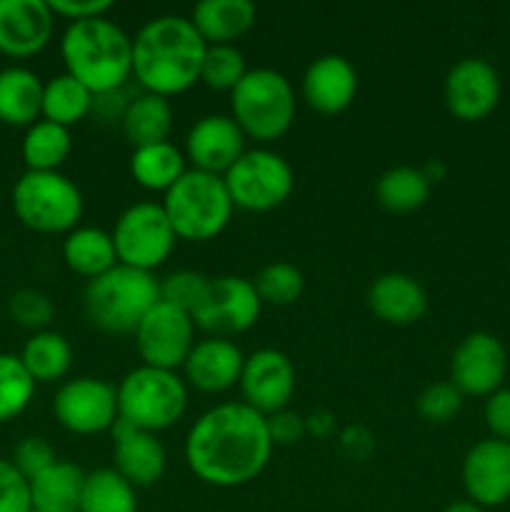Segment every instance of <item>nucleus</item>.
<instances>
[{"label": "nucleus", "mask_w": 510, "mask_h": 512, "mask_svg": "<svg viewBox=\"0 0 510 512\" xmlns=\"http://www.w3.org/2000/svg\"><path fill=\"white\" fill-rule=\"evenodd\" d=\"M245 55L235 45H208L200 65V83L210 90H233L248 73Z\"/></svg>", "instance_id": "e433bc0d"}, {"label": "nucleus", "mask_w": 510, "mask_h": 512, "mask_svg": "<svg viewBox=\"0 0 510 512\" xmlns=\"http://www.w3.org/2000/svg\"><path fill=\"white\" fill-rule=\"evenodd\" d=\"M10 463L20 470L23 478L33 480L40 473H45L50 465L58 463V455H55V448L48 440L40 438V435H28V438H23L15 445Z\"/></svg>", "instance_id": "a19ab883"}, {"label": "nucleus", "mask_w": 510, "mask_h": 512, "mask_svg": "<svg viewBox=\"0 0 510 512\" xmlns=\"http://www.w3.org/2000/svg\"><path fill=\"white\" fill-rule=\"evenodd\" d=\"M258 18L250 0H203L193 8L190 20L208 45H235Z\"/></svg>", "instance_id": "b1692460"}, {"label": "nucleus", "mask_w": 510, "mask_h": 512, "mask_svg": "<svg viewBox=\"0 0 510 512\" xmlns=\"http://www.w3.org/2000/svg\"><path fill=\"white\" fill-rule=\"evenodd\" d=\"M53 415L73 435H100L118 423V393L103 378H73L55 393Z\"/></svg>", "instance_id": "ddd939ff"}, {"label": "nucleus", "mask_w": 510, "mask_h": 512, "mask_svg": "<svg viewBox=\"0 0 510 512\" xmlns=\"http://www.w3.org/2000/svg\"><path fill=\"white\" fill-rule=\"evenodd\" d=\"M163 210L178 240L208 243L228 228L233 218V200L223 175L185 170L183 178L163 195Z\"/></svg>", "instance_id": "423d86ee"}, {"label": "nucleus", "mask_w": 510, "mask_h": 512, "mask_svg": "<svg viewBox=\"0 0 510 512\" xmlns=\"http://www.w3.org/2000/svg\"><path fill=\"white\" fill-rule=\"evenodd\" d=\"M13 213L25 228L58 235L78 228L85 200L78 185L60 170H25L13 185Z\"/></svg>", "instance_id": "6e6552de"}, {"label": "nucleus", "mask_w": 510, "mask_h": 512, "mask_svg": "<svg viewBox=\"0 0 510 512\" xmlns=\"http://www.w3.org/2000/svg\"><path fill=\"white\" fill-rule=\"evenodd\" d=\"M333 420L335 418L330 413H315L310 418H305V430L318 435V438H325V435L333 433Z\"/></svg>", "instance_id": "49530a36"}, {"label": "nucleus", "mask_w": 510, "mask_h": 512, "mask_svg": "<svg viewBox=\"0 0 510 512\" xmlns=\"http://www.w3.org/2000/svg\"><path fill=\"white\" fill-rule=\"evenodd\" d=\"M253 285L263 305L285 308V305H293L295 300H300L305 290V278L300 268H295L288 260H273V263L260 268Z\"/></svg>", "instance_id": "c9c22d12"}, {"label": "nucleus", "mask_w": 510, "mask_h": 512, "mask_svg": "<svg viewBox=\"0 0 510 512\" xmlns=\"http://www.w3.org/2000/svg\"><path fill=\"white\" fill-rule=\"evenodd\" d=\"M83 485V470L68 460H58L45 473L30 480L33 512H78Z\"/></svg>", "instance_id": "cd10ccee"}, {"label": "nucleus", "mask_w": 510, "mask_h": 512, "mask_svg": "<svg viewBox=\"0 0 510 512\" xmlns=\"http://www.w3.org/2000/svg\"><path fill=\"white\" fill-rule=\"evenodd\" d=\"M93 103L95 95L80 80L68 73H58L43 83V115L40 118L63 125V128H73L85 115L93 113Z\"/></svg>", "instance_id": "2f4dec72"}, {"label": "nucleus", "mask_w": 510, "mask_h": 512, "mask_svg": "<svg viewBox=\"0 0 510 512\" xmlns=\"http://www.w3.org/2000/svg\"><path fill=\"white\" fill-rule=\"evenodd\" d=\"M78 512H138V490L113 468H98L85 473Z\"/></svg>", "instance_id": "72a5a7b5"}, {"label": "nucleus", "mask_w": 510, "mask_h": 512, "mask_svg": "<svg viewBox=\"0 0 510 512\" xmlns=\"http://www.w3.org/2000/svg\"><path fill=\"white\" fill-rule=\"evenodd\" d=\"M263 310L253 280L243 275L210 278L208 290L193 310L195 328L205 330L208 338H233L253 328Z\"/></svg>", "instance_id": "9b49d317"}, {"label": "nucleus", "mask_w": 510, "mask_h": 512, "mask_svg": "<svg viewBox=\"0 0 510 512\" xmlns=\"http://www.w3.org/2000/svg\"><path fill=\"white\" fill-rule=\"evenodd\" d=\"M208 43L185 15H158L133 38V78L145 93H185L200 83V65Z\"/></svg>", "instance_id": "f03ea898"}, {"label": "nucleus", "mask_w": 510, "mask_h": 512, "mask_svg": "<svg viewBox=\"0 0 510 512\" xmlns=\"http://www.w3.org/2000/svg\"><path fill=\"white\" fill-rule=\"evenodd\" d=\"M368 308L388 325H413L428 313V293L408 273H383L370 283Z\"/></svg>", "instance_id": "5701e85b"}, {"label": "nucleus", "mask_w": 510, "mask_h": 512, "mask_svg": "<svg viewBox=\"0 0 510 512\" xmlns=\"http://www.w3.org/2000/svg\"><path fill=\"white\" fill-rule=\"evenodd\" d=\"M48 5L55 18H65L68 23L103 18L113 10L110 0H48Z\"/></svg>", "instance_id": "c03bdc74"}, {"label": "nucleus", "mask_w": 510, "mask_h": 512, "mask_svg": "<svg viewBox=\"0 0 510 512\" xmlns=\"http://www.w3.org/2000/svg\"><path fill=\"white\" fill-rule=\"evenodd\" d=\"M463 403L465 395L450 380H438V383H430L420 390L418 400H415V410L428 423L445 425L453 418H458Z\"/></svg>", "instance_id": "4c0bfd02"}, {"label": "nucleus", "mask_w": 510, "mask_h": 512, "mask_svg": "<svg viewBox=\"0 0 510 512\" xmlns=\"http://www.w3.org/2000/svg\"><path fill=\"white\" fill-rule=\"evenodd\" d=\"M238 388L245 405L270 418L290 405L298 388V373L283 350L260 348L245 355Z\"/></svg>", "instance_id": "2eb2a0df"}, {"label": "nucleus", "mask_w": 510, "mask_h": 512, "mask_svg": "<svg viewBox=\"0 0 510 512\" xmlns=\"http://www.w3.org/2000/svg\"><path fill=\"white\" fill-rule=\"evenodd\" d=\"M245 355L233 340H195L183 363V380L200 393H225L240 383Z\"/></svg>", "instance_id": "412c9836"}, {"label": "nucleus", "mask_w": 510, "mask_h": 512, "mask_svg": "<svg viewBox=\"0 0 510 512\" xmlns=\"http://www.w3.org/2000/svg\"><path fill=\"white\" fill-rule=\"evenodd\" d=\"M118 420L130 428L155 433L168 430L188 408V383L178 370L150 368L140 363L115 388Z\"/></svg>", "instance_id": "0eeeda50"}, {"label": "nucleus", "mask_w": 510, "mask_h": 512, "mask_svg": "<svg viewBox=\"0 0 510 512\" xmlns=\"http://www.w3.org/2000/svg\"><path fill=\"white\" fill-rule=\"evenodd\" d=\"M268 418L250 405L220 403L205 410L185 435L190 473L213 488H240L258 478L273 455Z\"/></svg>", "instance_id": "f257e3e1"}, {"label": "nucleus", "mask_w": 510, "mask_h": 512, "mask_svg": "<svg viewBox=\"0 0 510 512\" xmlns=\"http://www.w3.org/2000/svg\"><path fill=\"white\" fill-rule=\"evenodd\" d=\"M483 418L490 430V438L510 443V388H500L485 398Z\"/></svg>", "instance_id": "37998d69"}, {"label": "nucleus", "mask_w": 510, "mask_h": 512, "mask_svg": "<svg viewBox=\"0 0 510 512\" xmlns=\"http://www.w3.org/2000/svg\"><path fill=\"white\" fill-rule=\"evenodd\" d=\"M173 105L170 98L155 93H140L128 100L120 118V130H123L125 140L133 148H143V145L163 143L170 140V130H173Z\"/></svg>", "instance_id": "a878e982"}, {"label": "nucleus", "mask_w": 510, "mask_h": 512, "mask_svg": "<svg viewBox=\"0 0 510 512\" xmlns=\"http://www.w3.org/2000/svg\"><path fill=\"white\" fill-rule=\"evenodd\" d=\"M110 235H113L118 263L145 270V273L160 268L173 255L175 243H178V235L163 205L150 203V200L128 205L118 215Z\"/></svg>", "instance_id": "9d476101"}, {"label": "nucleus", "mask_w": 510, "mask_h": 512, "mask_svg": "<svg viewBox=\"0 0 510 512\" xmlns=\"http://www.w3.org/2000/svg\"><path fill=\"white\" fill-rule=\"evenodd\" d=\"M70 150H73L70 128H63V125H55L43 118L30 125V128H25L23 143H20L25 168L40 170V173L60 170V165L68 160Z\"/></svg>", "instance_id": "473e14b6"}, {"label": "nucleus", "mask_w": 510, "mask_h": 512, "mask_svg": "<svg viewBox=\"0 0 510 512\" xmlns=\"http://www.w3.org/2000/svg\"><path fill=\"white\" fill-rule=\"evenodd\" d=\"M208 285L210 278H205L198 270H175V273L165 275L160 280V300H165V303L175 305L180 310H188L193 315V310L203 300Z\"/></svg>", "instance_id": "ea45409f"}, {"label": "nucleus", "mask_w": 510, "mask_h": 512, "mask_svg": "<svg viewBox=\"0 0 510 512\" xmlns=\"http://www.w3.org/2000/svg\"><path fill=\"white\" fill-rule=\"evenodd\" d=\"M158 300L160 280L153 273L120 263L88 280L83 290L85 318L110 335H133Z\"/></svg>", "instance_id": "20e7f679"}, {"label": "nucleus", "mask_w": 510, "mask_h": 512, "mask_svg": "<svg viewBox=\"0 0 510 512\" xmlns=\"http://www.w3.org/2000/svg\"><path fill=\"white\" fill-rule=\"evenodd\" d=\"M443 512H485V510L480 508V505H475L473 500H455V503H450Z\"/></svg>", "instance_id": "de8ad7c7"}, {"label": "nucleus", "mask_w": 510, "mask_h": 512, "mask_svg": "<svg viewBox=\"0 0 510 512\" xmlns=\"http://www.w3.org/2000/svg\"><path fill=\"white\" fill-rule=\"evenodd\" d=\"M508 375V350L493 333L465 335L450 358V383L470 398H488L503 388Z\"/></svg>", "instance_id": "4468645a"}, {"label": "nucleus", "mask_w": 510, "mask_h": 512, "mask_svg": "<svg viewBox=\"0 0 510 512\" xmlns=\"http://www.w3.org/2000/svg\"><path fill=\"white\" fill-rule=\"evenodd\" d=\"M65 73L93 95L115 93L133 78V38L108 15L68 23L60 38Z\"/></svg>", "instance_id": "7ed1b4c3"}, {"label": "nucleus", "mask_w": 510, "mask_h": 512, "mask_svg": "<svg viewBox=\"0 0 510 512\" xmlns=\"http://www.w3.org/2000/svg\"><path fill=\"white\" fill-rule=\"evenodd\" d=\"M55 15L48 0H0V53L30 58L50 43Z\"/></svg>", "instance_id": "6ab92c4d"}, {"label": "nucleus", "mask_w": 510, "mask_h": 512, "mask_svg": "<svg viewBox=\"0 0 510 512\" xmlns=\"http://www.w3.org/2000/svg\"><path fill=\"white\" fill-rule=\"evenodd\" d=\"M300 93L318 113L338 115L348 110L358 95V70L338 53L320 55L305 68Z\"/></svg>", "instance_id": "aec40b11"}, {"label": "nucleus", "mask_w": 510, "mask_h": 512, "mask_svg": "<svg viewBox=\"0 0 510 512\" xmlns=\"http://www.w3.org/2000/svg\"><path fill=\"white\" fill-rule=\"evenodd\" d=\"M0 512H33L30 480L5 458H0Z\"/></svg>", "instance_id": "79ce46f5"}, {"label": "nucleus", "mask_w": 510, "mask_h": 512, "mask_svg": "<svg viewBox=\"0 0 510 512\" xmlns=\"http://www.w3.org/2000/svg\"><path fill=\"white\" fill-rule=\"evenodd\" d=\"M293 83L275 68H250L245 78L230 90V115L245 138L258 143L280 140L295 123Z\"/></svg>", "instance_id": "39448f33"}, {"label": "nucleus", "mask_w": 510, "mask_h": 512, "mask_svg": "<svg viewBox=\"0 0 510 512\" xmlns=\"http://www.w3.org/2000/svg\"><path fill=\"white\" fill-rule=\"evenodd\" d=\"M185 153L170 140L163 143L143 145V148H133L130 155V175L135 183L153 193H168L188 168H185Z\"/></svg>", "instance_id": "c85d7f7f"}, {"label": "nucleus", "mask_w": 510, "mask_h": 512, "mask_svg": "<svg viewBox=\"0 0 510 512\" xmlns=\"http://www.w3.org/2000/svg\"><path fill=\"white\" fill-rule=\"evenodd\" d=\"M35 380L25 370L20 355L0 353V425L28 410L35 398Z\"/></svg>", "instance_id": "f704fd0d"}, {"label": "nucleus", "mask_w": 510, "mask_h": 512, "mask_svg": "<svg viewBox=\"0 0 510 512\" xmlns=\"http://www.w3.org/2000/svg\"><path fill=\"white\" fill-rule=\"evenodd\" d=\"M43 115V80L25 65L0 70V123L30 128Z\"/></svg>", "instance_id": "393cba45"}, {"label": "nucleus", "mask_w": 510, "mask_h": 512, "mask_svg": "<svg viewBox=\"0 0 510 512\" xmlns=\"http://www.w3.org/2000/svg\"><path fill=\"white\" fill-rule=\"evenodd\" d=\"M463 488L480 508H498L510 500V443L483 438L463 458Z\"/></svg>", "instance_id": "a211bd4d"}, {"label": "nucleus", "mask_w": 510, "mask_h": 512, "mask_svg": "<svg viewBox=\"0 0 510 512\" xmlns=\"http://www.w3.org/2000/svg\"><path fill=\"white\" fill-rule=\"evenodd\" d=\"M8 313L20 328L40 333V330H48V325L53 323L55 305L50 295L43 293V290L20 288L10 295Z\"/></svg>", "instance_id": "58836bf2"}, {"label": "nucleus", "mask_w": 510, "mask_h": 512, "mask_svg": "<svg viewBox=\"0 0 510 512\" xmlns=\"http://www.w3.org/2000/svg\"><path fill=\"white\" fill-rule=\"evenodd\" d=\"M113 470L123 475L135 490L150 488L158 483L168 468V453L155 433L130 428L128 423L118 420L113 425Z\"/></svg>", "instance_id": "4be33fe9"}, {"label": "nucleus", "mask_w": 510, "mask_h": 512, "mask_svg": "<svg viewBox=\"0 0 510 512\" xmlns=\"http://www.w3.org/2000/svg\"><path fill=\"white\" fill-rule=\"evenodd\" d=\"M223 180L235 208L248 213H270L295 190L293 165L270 148L245 150Z\"/></svg>", "instance_id": "1a4fd4ad"}, {"label": "nucleus", "mask_w": 510, "mask_h": 512, "mask_svg": "<svg viewBox=\"0 0 510 512\" xmlns=\"http://www.w3.org/2000/svg\"><path fill=\"white\" fill-rule=\"evenodd\" d=\"M430 178L423 168L415 165H395L388 168L375 183V200L388 213H415L430 198Z\"/></svg>", "instance_id": "c756f323"}, {"label": "nucleus", "mask_w": 510, "mask_h": 512, "mask_svg": "<svg viewBox=\"0 0 510 512\" xmlns=\"http://www.w3.org/2000/svg\"><path fill=\"white\" fill-rule=\"evenodd\" d=\"M245 133L235 123L233 115L210 113L195 120L185 135V160L195 170L213 175H225L235 160L245 153Z\"/></svg>", "instance_id": "f3484780"}, {"label": "nucleus", "mask_w": 510, "mask_h": 512, "mask_svg": "<svg viewBox=\"0 0 510 512\" xmlns=\"http://www.w3.org/2000/svg\"><path fill=\"white\" fill-rule=\"evenodd\" d=\"M63 260L80 278H98L118 265L113 235L93 225H78L63 240Z\"/></svg>", "instance_id": "bb28decb"}, {"label": "nucleus", "mask_w": 510, "mask_h": 512, "mask_svg": "<svg viewBox=\"0 0 510 512\" xmlns=\"http://www.w3.org/2000/svg\"><path fill=\"white\" fill-rule=\"evenodd\" d=\"M268 430H270V440H273V445H293L298 443L303 435H308V430H305V418L300 413H293L290 408L270 415Z\"/></svg>", "instance_id": "a18cd8bd"}, {"label": "nucleus", "mask_w": 510, "mask_h": 512, "mask_svg": "<svg viewBox=\"0 0 510 512\" xmlns=\"http://www.w3.org/2000/svg\"><path fill=\"white\" fill-rule=\"evenodd\" d=\"M443 98L450 115L463 123L485 120L500 103V75L485 58H463L448 70Z\"/></svg>", "instance_id": "dca6fc26"}, {"label": "nucleus", "mask_w": 510, "mask_h": 512, "mask_svg": "<svg viewBox=\"0 0 510 512\" xmlns=\"http://www.w3.org/2000/svg\"><path fill=\"white\" fill-rule=\"evenodd\" d=\"M20 360H23L25 370L33 375L35 383H55L68 375L70 365H73V348L63 333L40 330L25 340Z\"/></svg>", "instance_id": "7c9ffc66"}, {"label": "nucleus", "mask_w": 510, "mask_h": 512, "mask_svg": "<svg viewBox=\"0 0 510 512\" xmlns=\"http://www.w3.org/2000/svg\"><path fill=\"white\" fill-rule=\"evenodd\" d=\"M133 338L143 365L178 370L195 345V320L188 310L158 300L140 320Z\"/></svg>", "instance_id": "f8f14e48"}]
</instances>
